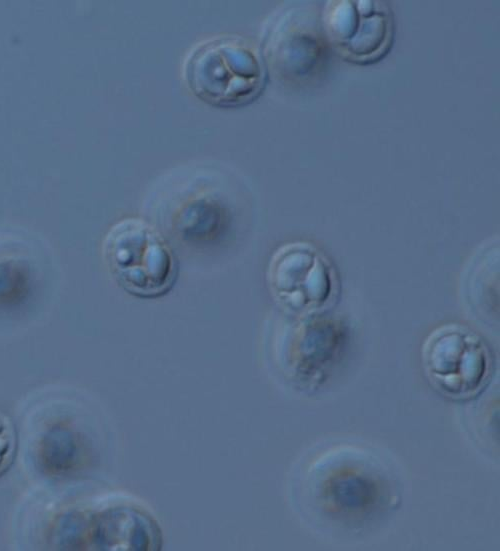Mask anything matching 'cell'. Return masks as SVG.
Wrapping results in <instances>:
<instances>
[{
	"mask_svg": "<svg viewBox=\"0 0 500 551\" xmlns=\"http://www.w3.org/2000/svg\"><path fill=\"white\" fill-rule=\"evenodd\" d=\"M17 451V433L11 418L0 411V477L10 468Z\"/></svg>",
	"mask_w": 500,
	"mask_h": 551,
	"instance_id": "cell-7",
	"label": "cell"
},
{
	"mask_svg": "<svg viewBox=\"0 0 500 551\" xmlns=\"http://www.w3.org/2000/svg\"><path fill=\"white\" fill-rule=\"evenodd\" d=\"M338 3L327 14L328 37L343 53L355 60H369L385 50L391 35L388 12L372 2Z\"/></svg>",
	"mask_w": 500,
	"mask_h": 551,
	"instance_id": "cell-5",
	"label": "cell"
},
{
	"mask_svg": "<svg viewBox=\"0 0 500 551\" xmlns=\"http://www.w3.org/2000/svg\"><path fill=\"white\" fill-rule=\"evenodd\" d=\"M331 486L334 488L328 493L333 496L331 501L347 510L363 509L371 503L373 497L377 498L378 494L371 479L361 474L340 475L333 479Z\"/></svg>",
	"mask_w": 500,
	"mask_h": 551,
	"instance_id": "cell-6",
	"label": "cell"
},
{
	"mask_svg": "<svg viewBox=\"0 0 500 551\" xmlns=\"http://www.w3.org/2000/svg\"><path fill=\"white\" fill-rule=\"evenodd\" d=\"M271 282L284 303L302 311L321 308L333 292L327 261L303 244L291 245L278 253L271 268Z\"/></svg>",
	"mask_w": 500,
	"mask_h": 551,
	"instance_id": "cell-4",
	"label": "cell"
},
{
	"mask_svg": "<svg viewBox=\"0 0 500 551\" xmlns=\"http://www.w3.org/2000/svg\"><path fill=\"white\" fill-rule=\"evenodd\" d=\"M423 363L432 384L455 398L473 395L491 371V357L484 342L460 325H445L427 338Z\"/></svg>",
	"mask_w": 500,
	"mask_h": 551,
	"instance_id": "cell-3",
	"label": "cell"
},
{
	"mask_svg": "<svg viewBox=\"0 0 500 551\" xmlns=\"http://www.w3.org/2000/svg\"><path fill=\"white\" fill-rule=\"evenodd\" d=\"M184 78L201 101L236 108L254 101L266 84L263 58L239 38L218 37L198 45L188 56Z\"/></svg>",
	"mask_w": 500,
	"mask_h": 551,
	"instance_id": "cell-1",
	"label": "cell"
},
{
	"mask_svg": "<svg viewBox=\"0 0 500 551\" xmlns=\"http://www.w3.org/2000/svg\"><path fill=\"white\" fill-rule=\"evenodd\" d=\"M105 262L115 280L140 298L166 294L177 277L169 246L147 222L126 218L111 227L104 243Z\"/></svg>",
	"mask_w": 500,
	"mask_h": 551,
	"instance_id": "cell-2",
	"label": "cell"
}]
</instances>
